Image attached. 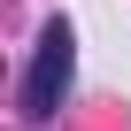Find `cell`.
Listing matches in <instances>:
<instances>
[{"mask_svg": "<svg viewBox=\"0 0 131 131\" xmlns=\"http://www.w3.org/2000/svg\"><path fill=\"white\" fill-rule=\"evenodd\" d=\"M70 77H77V31L54 16L39 31V46H31V70H23V123H46L70 100Z\"/></svg>", "mask_w": 131, "mask_h": 131, "instance_id": "6da1fadb", "label": "cell"}]
</instances>
